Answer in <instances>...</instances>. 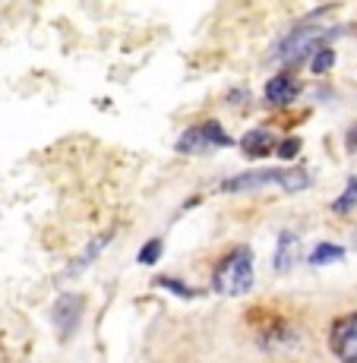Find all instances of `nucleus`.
Returning a JSON list of instances; mask_svg holds the SVG:
<instances>
[{
  "label": "nucleus",
  "mask_w": 357,
  "mask_h": 363,
  "mask_svg": "<svg viewBox=\"0 0 357 363\" xmlns=\"http://www.w3.org/2000/svg\"><path fill=\"white\" fill-rule=\"evenodd\" d=\"M212 288L219 291L221 297L247 294V291L253 288V256H250L247 247H241V250H234L231 256H225V262L215 269Z\"/></svg>",
  "instance_id": "1"
},
{
  "label": "nucleus",
  "mask_w": 357,
  "mask_h": 363,
  "mask_svg": "<svg viewBox=\"0 0 357 363\" xmlns=\"http://www.w3.org/2000/svg\"><path fill=\"white\" fill-rule=\"evenodd\" d=\"M294 256H297V237L294 234H282L278 237V253H275V269L288 272L294 265Z\"/></svg>",
  "instance_id": "8"
},
{
  "label": "nucleus",
  "mask_w": 357,
  "mask_h": 363,
  "mask_svg": "<svg viewBox=\"0 0 357 363\" xmlns=\"http://www.w3.org/2000/svg\"><path fill=\"white\" fill-rule=\"evenodd\" d=\"M158 284H162V288H167V291H174V294H180V297H196V291L193 288H187L184 281H174V278H158Z\"/></svg>",
  "instance_id": "16"
},
{
  "label": "nucleus",
  "mask_w": 357,
  "mask_h": 363,
  "mask_svg": "<svg viewBox=\"0 0 357 363\" xmlns=\"http://www.w3.org/2000/svg\"><path fill=\"white\" fill-rule=\"evenodd\" d=\"M206 139H202V130L199 127H190L184 133V136L177 139V152H187V155H199V152H206Z\"/></svg>",
  "instance_id": "9"
},
{
  "label": "nucleus",
  "mask_w": 357,
  "mask_h": 363,
  "mask_svg": "<svg viewBox=\"0 0 357 363\" xmlns=\"http://www.w3.org/2000/svg\"><path fill=\"white\" fill-rule=\"evenodd\" d=\"M345 259V250L339 243H319L317 250L310 253V262L313 265H326V262H341Z\"/></svg>",
  "instance_id": "10"
},
{
  "label": "nucleus",
  "mask_w": 357,
  "mask_h": 363,
  "mask_svg": "<svg viewBox=\"0 0 357 363\" xmlns=\"http://www.w3.org/2000/svg\"><path fill=\"white\" fill-rule=\"evenodd\" d=\"M202 139H206V145L212 149V145H231L234 139L228 136L225 130H221V123H215V121H209V123H202Z\"/></svg>",
  "instance_id": "12"
},
{
  "label": "nucleus",
  "mask_w": 357,
  "mask_h": 363,
  "mask_svg": "<svg viewBox=\"0 0 357 363\" xmlns=\"http://www.w3.org/2000/svg\"><path fill=\"white\" fill-rule=\"evenodd\" d=\"M354 206H357V177H348L345 193H341V196L332 202V212H335V215H348Z\"/></svg>",
  "instance_id": "11"
},
{
  "label": "nucleus",
  "mask_w": 357,
  "mask_h": 363,
  "mask_svg": "<svg viewBox=\"0 0 357 363\" xmlns=\"http://www.w3.org/2000/svg\"><path fill=\"white\" fill-rule=\"evenodd\" d=\"M79 316H82V300L76 294H60L54 300V325L60 329L64 338L79 325Z\"/></svg>",
  "instance_id": "4"
},
{
  "label": "nucleus",
  "mask_w": 357,
  "mask_h": 363,
  "mask_svg": "<svg viewBox=\"0 0 357 363\" xmlns=\"http://www.w3.org/2000/svg\"><path fill=\"white\" fill-rule=\"evenodd\" d=\"M300 95V82L291 76H272L265 82V101L269 104H291Z\"/></svg>",
  "instance_id": "6"
},
{
  "label": "nucleus",
  "mask_w": 357,
  "mask_h": 363,
  "mask_svg": "<svg viewBox=\"0 0 357 363\" xmlns=\"http://www.w3.org/2000/svg\"><path fill=\"white\" fill-rule=\"evenodd\" d=\"M329 347L341 363H357V313H348L332 325Z\"/></svg>",
  "instance_id": "3"
},
{
  "label": "nucleus",
  "mask_w": 357,
  "mask_h": 363,
  "mask_svg": "<svg viewBox=\"0 0 357 363\" xmlns=\"http://www.w3.org/2000/svg\"><path fill=\"white\" fill-rule=\"evenodd\" d=\"M326 35L323 26H297L294 32H288L275 48V60H297L304 57V51H317V41Z\"/></svg>",
  "instance_id": "2"
},
{
  "label": "nucleus",
  "mask_w": 357,
  "mask_h": 363,
  "mask_svg": "<svg viewBox=\"0 0 357 363\" xmlns=\"http://www.w3.org/2000/svg\"><path fill=\"white\" fill-rule=\"evenodd\" d=\"M335 64V51L332 48H317V54H313V60H310V73H326V69H332Z\"/></svg>",
  "instance_id": "13"
},
{
  "label": "nucleus",
  "mask_w": 357,
  "mask_h": 363,
  "mask_svg": "<svg viewBox=\"0 0 357 363\" xmlns=\"http://www.w3.org/2000/svg\"><path fill=\"white\" fill-rule=\"evenodd\" d=\"M282 180H285V171H250V174H241V177H228L221 184V190L241 193V190H256V186H265V184L282 186Z\"/></svg>",
  "instance_id": "5"
},
{
  "label": "nucleus",
  "mask_w": 357,
  "mask_h": 363,
  "mask_svg": "<svg viewBox=\"0 0 357 363\" xmlns=\"http://www.w3.org/2000/svg\"><path fill=\"white\" fill-rule=\"evenodd\" d=\"M348 149H351V152H357V127H354L351 133H348Z\"/></svg>",
  "instance_id": "17"
},
{
  "label": "nucleus",
  "mask_w": 357,
  "mask_h": 363,
  "mask_svg": "<svg viewBox=\"0 0 357 363\" xmlns=\"http://www.w3.org/2000/svg\"><path fill=\"white\" fill-rule=\"evenodd\" d=\"M297 152H300V139H297V136H291V139H285V143H278V152H275V155H278V158H285V162H291V158L297 155Z\"/></svg>",
  "instance_id": "14"
},
{
  "label": "nucleus",
  "mask_w": 357,
  "mask_h": 363,
  "mask_svg": "<svg viewBox=\"0 0 357 363\" xmlns=\"http://www.w3.org/2000/svg\"><path fill=\"white\" fill-rule=\"evenodd\" d=\"M272 145H275V139H272L269 130H250L247 136L241 139V149L247 158H263L272 152Z\"/></svg>",
  "instance_id": "7"
},
{
  "label": "nucleus",
  "mask_w": 357,
  "mask_h": 363,
  "mask_svg": "<svg viewBox=\"0 0 357 363\" xmlns=\"http://www.w3.org/2000/svg\"><path fill=\"white\" fill-rule=\"evenodd\" d=\"M158 256H162V240H149V243L143 247V253H139V262H143V265H152V262L158 259Z\"/></svg>",
  "instance_id": "15"
}]
</instances>
